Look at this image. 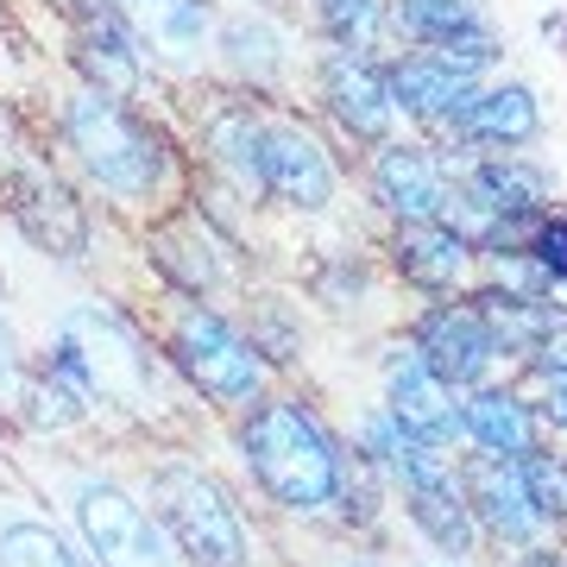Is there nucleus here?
I'll use <instances>...</instances> for the list:
<instances>
[{"instance_id": "23", "label": "nucleus", "mask_w": 567, "mask_h": 567, "mask_svg": "<svg viewBox=\"0 0 567 567\" xmlns=\"http://www.w3.org/2000/svg\"><path fill=\"white\" fill-rule=\"evenodd\" d=\"M410 517H416V529H429V543L447 548V555H466V548H473V517H466L461 480H447V486H416L410 492Z\"/></svg>"}, {"instance_id": "26", "label": "nucleus", "mask_w": 567, "mask_h": 567, "mask_svg": "<svg viewBox=\"0 0 567 567\" xmlns=\"http://www.w3.org/2000/svg\"><path fill=\"white\" fill-rule=\"evenodd\" d=\"M398 25L423 44H447L461 32H480V7L473 0H398Z\"/></svg>"}, {"instance_id": "17", "label": "nucleus", "mask_w": 567, "mask_h": 567, "mask_svg": "<svg viewBox=\"0 0 567 567\" xmlns=\"http://www.w3.org/2000/svg\"><path fill=\"white\" fill-rule=\"evenodd\" d=\"M385 82H391V102L410 107V114H429V121H454V114L466 107V95H473V76L447 70L435 51H416V58H404Z\"/></svg>"}, {"instance_id": "8", "label": "nucleus", "mask_w": 567, "mask_h": 567, "mask_svg": "<svg viewBox=\"0 0 567 567\" xmlns=\"http://www.w3.org/2000/svg\"><path fill=\"white\" fill-rule=\"evenodd\" d=\"M416 353L423 365L442 379V385H480L498 360V341H492V328L480 309H429L423 328H416Z\"/></svg>"}, {"instance_id": "32", "label": "nucleus", "mask_w": 567, "mask_h": 567, "mask_svg": "<svg viewBox=\"0 0 567 567\" xmlns=\"http://www.w3.org/2000/svg\"><path fill=\"white\" fill-rule=\"evenodd\" d=\"M548 416L567 429V372H548Z\"/></svg>"}, {"instance_id": "6", "label": "nucleus", "mask_w": 567, "mask_h": 567, "mask_svg": "<svg viewBox=\"0 0 567 567\" xmlns=\"http://www.w3.org/2000/svg\"><path fill=\"white\" fill-rule=\"evenodd\" d=\"M70 524H76L82 548L95 555V567H177L164 524L114 480H76L70 486Z\"/></svg>"}, {"instance_id": "12", "label": "nucleus", "mask_w": 567, "mask_h": 567, "mask_svg": "<svg viewBox=\"0 0 567 567\" xmlns=\"http://www.w3.org/2000/svg\"><path fill=\"white\" fill-rule=\"evenodd\" d=\"M466 505L480 511L505 543H529L536 536V505H529V486H524V466L511 461V454H480V461L466 466Z\"/></svg>"}, {"instance_id": "13", "label": "nucleus", "mask_w": 567, "mask_h": 567, "mask_svg": "<svg viewBox=\"0 0 567 567\" xmlns=\"http://www.w3.org/2000/svg\"><path fill=\"white\" fill-rule=\"evenodd\" d=\"M391 423L404 429L410 442H429V447H447L461 429V410H454V385H442L423 360H410L391 372Z\"/></svg>"}, {"instance_id": "16", "label": "nucleus", "mask_w": 567, "mask_h": 567, "mask_svg": "<svg viewBox=\"0 0 567 567\" xmlns=\"http://www.w3.org/2000/svg\"><path fill=\"white\" fill-rule=\"evenodd\" d=\"M466 140H486V145H529L543 133V107L524 82H498V89H473L466 107L454 114Z\"/></svg>"}, {"instance_id": "15", "label": "nucleus", "mask_w": 567, "mask_h": 567, "mask_svg": "<svg viewBox=\"0 0 567 567\" xmlns=\"http://www.w3.org/2000/svg\"><path fill=\"white\" fill-rule=\"evenodd\" d=\"M461 189L486 208L492 221H498V246L517 240V221H524V215H536V208H543V196H548L543 171H529V164H517V158L473 164V177H466Z\"/></svg>"}, {"instance_id": "7", "label": "nucleus", "mask_w": 567, "mask_h": 567, "mask_svg": "<svg viewBox=\"0 0 567 567\" xmlns=\"http://www.w3.org/2000/svg\"><path fill=\"white\" fill-rule=\"evenodd\" d=\"M259 196L284 208H328L334 196V164L303 126H284V121H265V158H259Z\"/></svg>"}, {"instance_id": "11", "label": "nucleus", "mask_w": 567, "mask_h": 567, "mask_svg": "<svg viewBox=\"0 0 567 567\" xmlns=\"http://www.w3.org/2000/svg\"><path fill=\"white\" fill-rule=\"evenodd\" d=\"M121 20L140 32L145 51L171 63H196L215 44V7L208 0H114Z\"/></svg>"}, {"instance_id": "28", "label": "nucleus", "mask_w": 567, "mask_h": 567, "mask_svg": "<svg viewBox=\"0 0 567 567\" xmlns=\"http://www.w3.org/2000/svg\"><path fill=\"white\" fill-rule=\"evenodd\" d=\"M379 20H385V0H322V25L341 44H353V51H365V44H372Z\"/></svg>"}, {"instance_id": "30", "label": "nucleus", "mask_w": 567, "mask_h": 567, "mask_svg": "<svg viewBox=\"0 0 567 567\" xmlns=\"http://www.w3.org/2000/svg\"><path fill=\"white\" fill-rule=\"evenodd\" d=\"M543 372H567V322H555L543 334Z\"/></svg>"}, {"instance_id": "21", "label": "nucleus", "mask_w": 567, "mask_h": 567, "mask_svg": "<svg viewBox=\"0 0 567 567\" xmlns=\"http://www.w3.org/2000/svg\"><path fill=\"white\" fill-rule=\"evenodd\" d=\"M208 152H215V164H221L227 177L240 183V189H252V196H259L265 121L252 114V107H221V114L208 121Z\"/></svg>"}, {"instance_id": "9", "label": "nucleus", "mask_w": 567, "mask_h": 567, "mask_svg": "<svg viewBox=\"0 0 567 567\" xmlns=\"http://www.w3.org/2000/svg\"><path fill=\"white\" fill-rule=\"evenodd\" d=\"M322 95H328V107H334V121H341L347 133H360V140H379L391 126V114H398L385 70L365 58V51H353V44H341V51L322 58Z\"/></svg>"}, {"instance_id": "33", "label": "nucleus", "mask_w": 567, "mask_h": 567, "mask_svg": "<svg viewBox=\"0 0 567 567\" xmlns=\"http://www.w3.org/2000/svg\"><path fill=\"white\" fill-rule=\"evenodd\" d=\"M524 567H555V561H548V555H536V561H524Z\"/></svg>"}, {"instance_id": "19", "label": "nucleus", "mask_w": 567, "mask_h": 567, "mask_svg": "<svg viewBox=\"0 0 567 567\" xmlns=\"http://www.w3.org/2000/svg\"><path fill=\"white\" fill-rule=\"evenodd\" d=\"M461 429L486 447V454H511V461L536 447V423H529L524 398H511V391H480V398L461 410Z\"/></svg>"}, {"instance_id": "27", "label": "nucleus", "mask_w": 567, "mask_h": 567, "mask_svg": "<svg viewBox=\"0 0 567 567\" xmlns=\"http://www.w3.org/2000/svg\"><path fill=\"white\" fill-rule=\"evenodd\" d=\"M517 466H524V486H529L536 517H567V461L529 447V461H517Z\"/></svg>"}, {"instance_id": "14", "label": "nucleus", "mask_w": 567, "mask_h": 567, "mask_svg": "<svg viewBox=\"0 0 567 567\" xmlns=\"http://www.w3.org/2000/svg\"><path fill=\"white\" fill-rule=\"evenodd\" d=\"M372 183H379V203L398 208L404 221H442L447 171L429 158L423 145H385L379 164H372Z\"/></svg>"}, {"instance_id": "2", "label": "nucleus", "mask_w": 567, "mask_h": 567, "mask_svg": "<svg viewBox=\"0 0 567 567\" xmlns=\"http://www.w3.org/2000/svg\"><path fill=\"white\" fill-rule=\"evenodd\" d=\"M240 447H246V466L252 480L265 486V498L284 511H322L341 498L347 473H341V447L316 416H309L297 398H265L240 429Z\"/></svg>"}, {"instance_id": "24", "label": "nucleus", "mask_w": 567, "mask_h": 567, "mask_svg": "<svg viewBox=\"0 0 567 567\" xmlns=\"http://www.w3.org/2000/svg\"><path fill=\"white\" fill-rule=\"evenodd\" d=\"M0 567H89V561L39 517H7L0 524Z\"/></svg>"}, {"instance_id": "29", "label": "nucleus", "mask_w": 567, "mask_h": 567, "mask_svg": "<svg viewBox=\"0 0 567 567\" xmlns=\"http://www.w3.org/2000/svg\"><path fill=\"white\" fill-rule=\"evenodd\" d=\"M529 259L543 265V278H567V221H543L536 227V240H529Z\"/></svg>"}, {"instance_id": "5", "label": "nucleus", "mask_w": 567, "mask_h": 567, "mask_svg": "<svg viewBox=\"0 0 567 567\" xmlns=\"http://www.w3.org/2000/svg\"><path fill=\"white\" fill-rule=\"evenodd\" d=\"M171 365H177L189 385L203 391L208 404H227L240 410L265 391V360H259V341H246L234 322H221L215 309L189 303L171 328Z\"/></svg>"}, {"instance_id": "18", "label": "nucleus", "mask_w": 567, "mask_h": 567, "mask_svg": "<svg viewBox=\"0 0 567 567\" xmlns=\"http://www.w3.org/2000/svg\"><path fill=\"white\" fill-rule=\"evenodd\" d=\"M13 215H20L25 234H32L44 252H58V259H76L82 240H89V227H82V208L63 196L58 183H25L20 203H13Z\"/></svg>"}, {"instance_id": "22", "label": "nucleus", "mask_w": 567, "mask_h": 567, "mask_svg": "<svg viewBox=\"0 0 567 567\" xmlns=\"http://www.w3.org/2000/svg\"><path fill=\"white\" fill-rule=\"evenodd\" d=\"M215 51L252 82H265V76L284 70V32L265 20V13H234V20H221L215 25Z\"/></svg>"}, {"instance_id": "20", "label": "nucleus", "mask_w": 567, "mask_h": 567, "mask_svg": "<svg viewBox=\"0 0 567 567\" xmlns=\"http://www.w3.org/2000/svg\"><path fill=\"white\" fill-rule=\"evenodd\" d=\"M398 271L416 284H454L466 271V240L447 221H404V234H398Z\"/></svg>"}, {"instance_id": "4", "label": "nucleus", "mask_w": 567, "mask_h": 567, "mask_svg": "<svg viewBox=\"0 0 567 567\" xmlns=\"http://www.w3.org/2000/svg\"><path fill=\"white\" fill-rule=\"evenodd\" d=\"M152 517L164 524L171 548L189 567H246V524L227 505V492L208 480L203 466H158L152 473Z\"/></svg>"}, {"instance_id": "25", "label": "nucleus", "mask_w": 567, "mask_h": 567, "mask_svg": "<svg viewBox=\"0 0 567 567\" xmlns=\"http://www.w3.org/2000/svg\"><path fill=\"white\" fill-rule=\"evenodd\" d=\"M473 309L486 316L492 341H505V347H543V334L561 322V316H548V303H536V297H505V290H486Z\"/></svg>"}, {"instance_id": "10", "label": "nucleus", "mask_w": 567, "mask_h": 567, "mask_svg": "<svg viewBox=\"0 0 567 567\" xmlns=\"http://www.w3.org/2000/svg\"><path fill=\"white\" fill-rule=\"evenodd\" d=\"M82 70H89V89H102V95H114V102H126L133 89H140L145 76V44L140 32L121 20V7H89L82 13Z\"/></svg>"}, {"instance_id": "34", "label": "nucleus", "mask_w": 567, "mask_h": 567, "mask_svg": "<svg viewBox=\"0 0 567 567\" xmlns=\"http://www.w3.org/2000/svg\"><path fill=\"white\" fill-rule=\"evenodd\" d=\"M341 567H372V561H341Z\"/></svg>"}, {"instance_id": "31", "label": "nucleus", "mask_w": 567, "mask_h": 567, "mask_svg": "<svg viewBox=\"0 0 567 567\" xmlns=\"http://www.w3.org/2000/svg\"><path fill=\"white\" fill-rule=\"evenodd\" d=\"M13 379H20V347H13V328L0 316V385H13Z\"/></svg>"}, {"instance_id": "3", "label": "nucleus", "mask_w": 567, "mask_h": 567, "mask_svg": "<svg viewBox=\"0 0 567 567\" xmlns=\"http://www.w3.org/2000/svg\"><path fill=\"white\" fill-rule=\"evenodd\" d=\"M63 140L76 164L102 183L114 203H152L164 183V145L152 126H140L114 95L102 89H76L63 102Z\"/></svg>"}, {"instance_id": "1", "label": "nucleus", "mask_w": 567, "mask_h": 567, "mask_svg": "<svg viewBox=\"0 0 567 567\" xmlns=\"http://www.w3.org/2000/svg\"><path fill=\"white\" fill-rule=\"evenodd\" d=\"M44 372H58L82 404H126V410H158L164 398V365L140 341V328L107 303H76L58 328V353Z\"/></svg>"}]
</instances>
